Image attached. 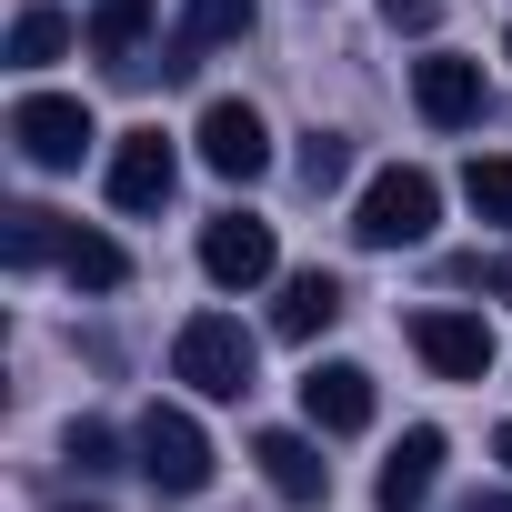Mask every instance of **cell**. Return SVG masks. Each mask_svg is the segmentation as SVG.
<instances>
[{
  "instance_id": "obj_5",
  "label": "cell",
  "mask_w": 512,
  "mask_h": 512,
  "mask_svg": "<svg viewBox=\"0 0 512 512\" xmlns=\"http://www.w3.org/2000/svg\"><path fill=\"white\" fill-rule=\"evenodd\" d=\"M201 272H211L221 292L272 282V221H251V211H221V221H201Z\"/></svg>"
},
{
  "instance_id": "obj_21",
  "label": "cell",
  "mask_w": 512,
  "mask_h": 512,
  "mask_svg": "<svg viewBox=\"0 0 512 512\" xmlns=\"http://www.w3.org/2000/svg\"><path fill=\"white\" fill-rule=\"evenodd\" d=\"M452 282H472V292H502V302H512V251H462Z\"/></svg>"
},
{
  "instance_id": "obj_8",
  "label": "cell",
  "mask_w": 512,
  "mask_h": 512,
  "mask_svg": "<svg viewBox=\"0 0 512 512\" xmlns=\"http://www.w3.org/2000/svg\"><path fill=\"white\" fill-rule=\"evenodd\" d=\"M201 161H211L221 181H262V171H272L262 111H251V101H211V111H201Z\"/></svg>"
},
{
  "instance_id": "obj_13",
  "label": "cell",
  "mask_w": 512,
  "mask_h": 512,
  "mask_svg": "<svg viewBox=\"0 0 512 512\" xmlns=\"http://www.w3.org/2000/svg\"><path fill=\"white\" fill-rule=\"evenodd\" d=\"M432 472H442V432H432V422H412V432H402V452L382 462L372 502H382V512H422V502H432Z\"/></svg>"
},
{
  "instance_id": "obj_7",
  "label": "cell",
  "mask_w": 512,
  "mask_h": 512,
  "mask_svg": "<svg viewBox=\"0 0 512 512\" xmlns=\"http://www.w3.org/2000/svg\"><path fill=\"white\" fill-rule=\"evenodd\" d=\"M412 352H422L442 382H482V372H492V322H482V312H412Z\"/></svg>"
},
{
  "instance_id": "obj_15",
  "label": "cell",
  "mask_w": 512,
  "mask_h": 512,
  "mask_svg": "<svg viewBox=\"0 0 512 512\" xmlns=\"http://www.w3.org/2000/svg\"><path fill=\"white\" fill-rule=\"evenodd\" d=\"M81 41H91V61H111V71H151V61H141V41H151V0H101Z\"/></svg>"
},
{
  "instance_id": "obj_24",
  "label": "cell",
  "mask_w": 512,
  "mask_h": 512,
  "mask_svg": "<svg viewBox=\"0 0 512 512\" xmlns=\"http://www.w3.org/2000/svg\"><path fill=\"white\" fill-rule=\"evenodd\" d=\"M462 512H512V492H472V502H462Z\"/></svg>"
},
{
  "instance_id": "obj_12",
  "label": "cell",
  "mask_w": 512,
  "mask_h": 512,
  "mask_svg": "<svg viewBox=\"0 0 512 512\" xmlns=\"http://www.w3.org/2000/svg\"><path fill=\"white\" fill-rule=\"evenodd\" d=\"M302 412H312V432H362L372 422V372L362 362H312L302 372Z\"/></svg>"
},
{
  "instance_id": "obj_18",
  "label": "cell",
  "mask_w": 512,
  "mask_h": 512,
  "mask_svg": "<svg viewBox=\"0 0 512 512\" xmlns=\"http://www.w3.org/2000/svg\"><path fill=\"white\" fill-rule=\"evenodd\" d=\"M61 51H71V11L31 0V11L11 21V61H21V71H41V61H61Z\"/></svg>"
},
{
  "instance_id": "obj_22",
  "label": "cell",
  "mask_w": 512,
  "mask_h": 512,
  "mask_svg": "<svg viewBox=\"0 0 512 512\" xmlns=\"http://www.w3.org/2000/svg\"><path fill=\"white\" fill-rule=\"evenodd\" d=\"M61 452H71V472H111V452H121V442H111L101 422H71V432H61Z\"/></svg>"
},
{
  "instance_id": "obj_11",
  "label": "cell",
  "mask_w": 512,
  "mask_h": 512,
  "mask_svg": "<svg viewBox=\"0 0 512 512\" xmlns=\"http://www.w3.org/2000/svg\"><path fill=\"white\" fill-rule=\"evenodd\" d=\"M251 462H262V482H272L282 502H302V512L332 502V462H322L302 432H262V442H251Z\"/></svg>"
},
{
  "instance_id": "obj_14",
  "label": "cell",
  "mask_w": 512,
  "mask_h": 512,
  "mask_svg": "<svg viewBox=\"0 0 512 512\" xmlns=\"http://www.w3.org/2000/svg\"><path fill=\"white\" fill-rule=\"evenodd\" d=\"M332 322H342V282H332V272H292L282 302H272V332H282V342H312V332H332Z\"/></svg>"
},
{
  "instance_id": "obj_20",
  "label": "cell",
  "mask_w": 512,
  "mask_h": 512,
  "mask_svg": "<svg viewBox=\"0 0 512 512\" xmlns=\"http://www.w3.org/2000/svg\"><path fill=\"white\" fill-rule=\"evenodd\" d=\"M342 171H352V151H342V131H312V141H302V181H312V191H332Z\"/></svg>"
},
{
  "instance_id": "obj_23",
  "label": "cell",
  "mask_w": 512,
  "mask_h": 512,
  "mask_svg": "<svg viewBox=\"0 0 512 512\" xmlns=\"http://www.w3.org/2000/svg\"><path fill=\"white\" fill-rule=\"evenodd\" d=\"M382 21H392V31H432V21H442V0H382Z\"/></svg>"
},
{
  "instance_id": "obj_3",
  "label": "cell",
  "mask_w": 512,
  "mask_h": 512,
  "mask_svg": "<svg viewBox=\"0 0 512 512\" xmlns=\"http://www.w3.org/2000/svg\"><path fill=\"white\" fill-rule=\"evenodd\" d=\"M131 452H141V482H151L161 502H201V492H211V442H201V422H191L181 402H151L141 432H131Z\"/></svg>"
},
{
  "instance_id": "obj_2",
  "label": "cell",
  "mask_w": 512,
  "mask_h": 512,
  "mask_svg": "<svg viewBox=\"0 0 512 512\" xmlns=\"http://www.w3.org/2000/svg\"><path fill=\"white\" fill-rule=\"evenodd\" d=\"M251 362H262V352H251V332L231 312H191L181 342H171V382H191L201 402H241L251 392Z\"/></svg>"
},
{
  "instance_id": "obj_26",
  "label": "cell",
  "mask_w": 512,
  "mask_h": 512,
  "mask_svg": "<svg viewBox=\"0 0 512 512\" xmlns=\"http://www.w3.org/2000/svg\"><path fill=\"white\" fill-rule=\"evenodd\" d=\"M51 512H91V502H51Z\"/></svg>"
},
{
  "instance_id": "obj_19",
  "label": "cell",
  "mask_w": 512,
  "mask_h": 512,
  "mask_svg": "<svg viewBox=\"0 0 512 512\" xmlns=\"http://www.w3.org/2000/svg\"><path fill=\"white\" fill-rule=\"evenodd\" d=\"M462 201H472L482 221H512V161H472V171H462Z\"/></svg>"
},
{
  "instance_id": "obj_1",
  "label": "cell",
  "mask_w": 512,
  "mask_h": 512,
  "mask_svg": "<svg viewBox=\"0 0 512 512\" xmlns=\"http://www.w3.org/2000/svg\"><path fill=\"white\" fill-rule=\"evenodd\" d=\"M432 221H442V181L392 161V171H372V191L352 211V241L362 251H412V241H432Z\"/></svg>"
},
{
  "instance_id": "obj_16",
  "label": "cell",
  "mask_w": 512,
  "mask_h": 512,
  "mask_svg": "<svg viewBox=\"0 0 512 512\" xmlns=\"http://www.w3.org/2000/svg\"><path fill=\"white\" fill-rule=\"evenodd\" d=\"M0 251H11L21 272H31V262H61V251H71V221L41 211V201H21V211H0Z\"/></svg>"
},
{
  "instance_id": "obj_10",
  "label": "cell",
  "mask_w": 512,
  "mask_h": 512,
  "mask_svg": "<svg viewBox=\"0 0 512 512\" xmlns=\"http://www.w3.org/2000/svg\"><path fill=\"white\" fill-rule=\"evenodd\" d=\"M412 101H422L432 131H472L482 121V61H452V51L412 61Z\"/></svg>"
},
{
  "instance_id": "obj_25",
  "label": "cell",
  "mask_w": 512,
  "mask_h": 512,
  "mask_svg": "<svg viewBox=\"0 0 512 512\" xmlns=\"http://www.w3.org/2000/svg\"><path fill=\"white\" fill-rule=\"evenodd\" d=\"M492 452H502V472H512V422H502V432H492Z\"/></svg>"
},
{
  "instance_id": "obj_4",
  "label": "cell",
  "mask_w": 512,
  "mask_h": 512,
  "mask_svg": "<svg viewBox=\"0 0 512 512\" xmlns=\"http://www.w3.org/2000/svg\"><path fill=\"white\" fill-rule=\"evenodd\" d=\"M11 141H21L31 171H81V151H91V111L61 101V91H31V101L11 111Z\"/></svg>"
},
{
  "instance_id": "obj_17",
  "label": "cell",
  "mask_w": 512,
  "mask_h": 512,
  "mask_svg": "<svg viewBox=\"0 0 512 512\" xmlns=\"http://www.w3.org/2000/svg\"><path fill=\"white\" fill-rule=\"evenodd\" d=\"M61 272H71V282H81V292H121V282H131V251H121V241H101V231H81V221H71V251H61Z\"/></svg>"
},
{
  "instance_id": "obj_6",
  "label": "cell",
  "mask_w": 512,
  "mask_h": 512,
  "mask_svg": "<svg viewBox=\"0 0 512 512\" xmlns=\"http://www.w3.org/2000/svg\"><path fill=\"white\" fill-rule=\"evenodd\" d=\"M171 181H181V151L161 131H121L111 141V211H161Z\"/></svg>"
},
{
  "instance_id": "obj_9",
  "label": "cell",
  "mask_w": 512,
  "mask_h": 512,
  "mask_svg": "<svg viewBox=\"0 0 512 512\" xmlns=\"http://www.w3.org/2000/svg\"><path fill=\"white\" fill-rule=\"evenodd\" d=\"M251 31V0H181V21H171V41H161V81H191L221 41H241Z\"/></svg>"
}]
</instances>
